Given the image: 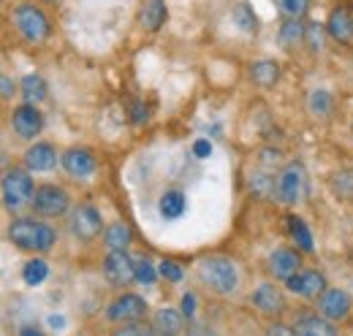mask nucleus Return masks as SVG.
<instances>
[{"label": "nucleus", "mask_w": 353, "mask_h": 336, "mask_svg": "<svg viewBox=\"0 0 353 336\" xmlns=\"http://www.w3.org/2000/svg\"><path fill=\"white\" fill-rule=\"evenodd\" d=\"M103 277L114 288H131L136 280V260H131L128 250H109L103 258Z\"/></svg>", "instance_id": "obj_7"}, {"label": "nucleus", "mask_w": 353, "mask_h": 336, "mask_svg": "<svg viewBox=\"0 0 353 336\" xmlns=\"http://www.w3.org/2000/svg\"><path fill=\"white\" fill-rule=\"evenodd\" d=\"M169 19V11H166V0H141L139 6V25L147 30V33H158Z\"/></svg>", "instance_id": "obj_17"}, {"label": "nucleus", "mask_w": 353, "mask_h": 336, "mask_svg": "<svg viewBox=\"0 0 353 336\" xmlns=\"http://www.w3.org/2000/svg\"><path fill=\"white\" fill-rule=\"evenodd\" d=\"M250 79L259 87H274L280 82V63L274 60H259L250 65Z\"/></svg>", "instance_id": "obj_21"}, {"label": "nucleus", "mask_w": 353, "mask_h": 336, "mask_svg": "<svg viewBox=\"0 0 353 336\" xmlns=\"http://www.w3.org/2000/svg\"><path fill=\"white\" fill-rule=\"evenodd\" d=\"M46 3H57V0H46Z\"/></svg>", "instance_id": "obj_40"}, {"label": "nucleus", "mask_w": 353, "mask_h": 336, "mask_svg": "<svg viewBox=\"0 0 353 336\" xmlns=\"http://www.w3.org/2000/svg\"><path fill=\"white\" fill-rule=\"evenodd\" d=\"M11 22H14L19 39L33 43V46L49 41V36H52V25H49L46 14L36 3H19V6H14Z\"/></svg>", "instance_id": "obj_3"}, {"label": "nucleus", "mask_w": 353, "mask_h": 336, "mask_svg": "<svg viewBox=\"0 0 353 336\" xmlns=\"http://www.w3.org/2000/svg\"><path fill=\"white\" fill-rule=\"evenodd\" d=\"M30 171V168H28ZM25 168H8L3 174V204L8 211H19L33 201L36 185Z\"/></svg>", "instance_id": "obj_4"}, {"label": "nucleus", "mask_w": 353, "mask_h": 336, "mask_svg": "<svg viewBox=\"0 0 353 336\" xmlns=\"http://www.w3.org/2000/svg\"><path fill=\"white\" fill-rule=\"evenodd\" d=\"M193 152H196L199 158H204V155H210V152H212V147H210V141H196Z\"/></svg>", "instance_id": "obj_38"}, {"label": "nucleus", "mask_w": 353, "mask_h": 336, "mask_svg": "<svg viewBox=\"0 0 353 336\" xmlns=\"http://www.w3.org/2000/svg\"><path fill=\"white\" fill-rule=\"evenodd\" d=\"M19 90H22V101L25 103H33V106H39L46 98V82L39 74H28L22 79V84H19Z\"/></svg>", "instance_id": "obj_23"}, {"label": "nucleus", "mask_w": 353, "mask_h": 336, "mask_svg": "<svg viewBox=\"0 0 353 336\" xmlns=\"http://www.w3.org/2000/svg\"><path fill=\"white\" fill-rule=\"evenodd\" d=\"M158 271H161V277H163V280H169V282H179V280L185 277L182 266L174 263V260H163V263L158 266Z\"/></svg>", "instance_id": "obj_34"}, {"label": "nucleus", "mask_w": 353, "mask_h": 336, "mask_svg": "<svg viewBox=\"0 0 353 336\" xmlns=\"http://www.w3.org/2000/svg\"><path fill=\"white\" fill-rule=\"evenodd\" d=\"M11 127L19 138H36L44 130V114L33 103H22L11 112Z\"/></svg>", "instance_id": "obj_11"}, {"label": "nucleus", "mask_w": 353, "mask_h": 336, "mask_svg": "<svg viewBox=\"0 0 353 336\" xmlns=\"http://www.w3.org/2000/svg\"><path fill=\"white\" fill-rule=\"evenodd\" d=\"M185 209H188V204H185V196L179 190H166L161 196V214L166 220H179L185 214Z\"/></svg>", "instance_id": "obj_24"}, {"label": "nucleus", "mask_w": 353, "mask_h": 336, "mask_svg": "<svg viewBox=\"0 0 353 336\" xmlns=\"http://www.w3.org/2000/svg\"><path fill=\"white\" fill-rule=\"evenodd\" d=\"M68 225H71V233L77 236V239H82V242H92L95 236H101V231H103V220H101V211L95 209L92 204H77L74 209H71V220H68Z\"/></svg>", "instance_id": "obj_9"}, {"label": "nucleus", "mask_w": 353, "mask_h": 336, "mask_svg": "<svg viewBox=\"0 0 353 336\" xmlns=\"http://www.w3.org/2000/svg\"><path fill=\"white\" fill-rule=\"evenodd\" d=\"M0 92H3V101H11V98H14V82H11V76H6V74H3V79H0Z\"/></svg>", "instance_id": "obj_36"}, {"label": "nucleus", "mask_w": 353, "mask_h": 336, "mask_svg": "<svg viewBox=\"0 0 353 336\" xmlns=\"http://www.w3.org/2000/svg\"><path fill=\"white\" fill-rule=\"evenodd\" d=\"M155 277H158V274H155L152 263H150L147 258H139V260H136V280H139V282H144V285H152V282H155Z\"/></svg>", "instance_id": "obj_33"}, {"label": "nucleus", "mask_w": 353, "mask_h": 336, "mask_svg": "<svg viewBox=\"0 0 353 336\" xmlns=\"http://www.w3.org/2000/svg\"><path fill=\"white\" fill-rule=\"evenodd\" d=\"M30 207L39 217H49V220L52 217H63L65 211L71 209V196L57 185H41V187H36Z\"/></svg>", "instance_id": "obj_6"}, {"label": "nucleus", "mask_w": 353, "mask_h": 336, "mask_svg": "<svg viewBox=\"0 0 353 336\" xmlns=\"http://www.w3.org/2000/svg\"><path fill=\"white\" fill-rule=\"evenodd\" d=\"M8 239L14 247L25 252H49L54 247L57 233L52 225H46L36 217H17L8 225Z\"/></svg>", "instance_id": "obj_1"}, {"label": "nucleus", "mask_w": 353, "mask_h": 336, "mask_svg": "<svg viewBox=\"0 0 353 336\" xmlns=\"http://www.w3.org/2000/svg\"><path fill=\"white\" fill-rule=\"evenodd\" d=\"M310 114H315V117H326L329 112H332V98H329V92H323V90H315V92H310Z\"/></svg>", "instance_id": "obj_30"}, {"label": "nucleus", "mask_w": 353, "mask_h": 336, "mask_svg": "<svg viewBox=\"0 0 353 336\" xmlns=\"http://www.w3.org/2000/svg\"><path fill=\"white\" fill-rule=\"evenodd\" d=\"M103 242H106V250H128L133 242V231L128 222H112L103 233Z\"/></svg>", "instance_id": "obj_22"}, {"label": "nucleus", "mask_w": 353, "mask_h": 336, "mask_svg": "<svg viewBox=\"0 0 353 336\" xmlns=\"http://www.w3.org/2000/svg\"><path fill=\"white\" fill-rule=\"evenodd\" d=\"M155 334H179L182 331V317L176 309H161L152 320Z\"/></svg>", "instance_id": "obj_27"}, {"label": "nucleus", "mask_w": 353, "mask_h": 336, "mask_svg": "<svg viewBox=\"0 0 353 336\" xmlns=\"http://www.w3.org/2000/svg\"><path fill=\"white\" fill-rule=\"evenodd\" d=\"M22 160H25V168H30V171H36V174L52 171V168L57 166V149H54L52 144L39 141V144H33V147L25 152Z\"/></svg>", "instance_id": "obj_19"}, {"label": "nucleus", "mask_w": 353, "mask_h": 336, "mask_svg": "<svg viewBox=\"0 0 353 336\" xmlns=\"http://www.w3.org/2000/svg\"><path fill=\"white\" fill-rule=\"evenodd\" d=\"M253 306L266 315V317H280L285 309H288V301H285V295L283 291L277 288V285H272V282H264V285H259V291L253 293Z\"/></svg>", "instance_id": "obj_13"}, {"label": "nucleus", "mask_w": 353, "mask_h": 336, "mask_svg": "<svg viewBox=\"0 0 353 336\" xmlns=\"http://www.w3.org/2000/svg\"><path fill=\"white\" fill-rule=\"evenodd\" d=\"M310 193V179H307V171L302 163H288V166L280 171L277 176V198L288 207H296L307 198Z\"/></svg>", "instance_id": "obj_5"}, {"label": "nucleus", "mask_w": 353, "mask_h": 336, "mask_svg": "<svg viewBox=\"0 0 353 336\" xmlns=\"http://www.w3.org/2000/svg\"><path fill=\"white\" fill-rule=\"evenodd\" d=\"M315 301H318V312L332 323H343L351 315V295L340 288H326Z\"/></svg>", "instance_id": "obj_10"}, {"label": "nucleus", "mask_w": 353, "mask_h": 336, "mask_svg": "<svg viewBox=\"0 0 353 336\" xmlns=\"http://www.w3.org/2000/svg\"><path fill=\"white\" fill-rule=\"evenodd\" d=\"M326 33L343 46H353V14L345 3L332 8V14L326 19Z\"/></svg>", "instance_id": "obj_14"}, {"label": "nucleus", "mask_w": 353, "mask_h": 336, "mask_svg": "<svg viewBox=\"0 0 353 336\" xmlns=\"http://www.w3.org/2000/svg\"><path fill=\"white\" fill-rule=\"evenodd\" d=\"M307 41L312 52L321 49V28H318V25H307Z\"/></svg>", "instance_id": "obj_35"}, {"label": "nucleus", "mask_w": 353, "mask_h": 336, "mask_svg": "<svg viewBox=\"0 0 353 336\" xmlns=\"http://www.w3.org/2000/svg\"><path fill=\"white\" fill-rule=\"evenodd\" d=\"M269 331H272V334H296L294 326H280V323H277V326H269Z\"/></svg>", "instance_id": "obj_39"}, {"label": "nucleus", "mask_w": 353, "mask_h": 336, "mask_svg": "<svg viewBox=\"0 0 353 336\" xmlns=\"http://www.w3.org/2000/svg\"><path fill=\"white\" fill-rule=\"evenodd\" d=\"M46 274H49V266H46L44 260H30V263L22 269V280H25L28 285H41L46 280Z\"/></svg>", "instance_id": "obj_31"}, {"label": "nucleus", "mask_w": 353, "mask_h": 336, "mask_svg": "<svg viewBox=\"0 0 353 336\" xmlns=\"http://www.w3.org/2000/svg\"><path fill=\"white\" fill-rule=\"evenodd\" d=\"M250 190H253L256 196H261V198L277 196V179H274V174H272V171H264V168L253 171V176H250Z\"/></svg>", "instance_id": "obj_26"}, {"label": "nucleus", "mask_w": 353, "mask_h": 336, "mask_svg": "<svg viewBox=\"0 0 353 336\" xmlns=\"http://www.w3.org/2000/svg\"><path fill=\"white\" fill-rule=\"evenodd\" d=\"M285 288L291 293L302 295V298H318L329 285H326V277L315 269H299L294 277L285 280Z\"/></svg>", "instance_id": "obj_12"}, {"label": "nucleus", "mask_w": 353, "mask_h": 336, "mask_svg": "<svg viewBox=\"0 0 353 336\" xmlns=\"http://www.w3.org/2000/svg\"><path fill=\"white\" fill-rule=\"evenodd\" d=\"M277 39H280V46H283L285 52H296L302 43L307 41V28H305L302 19H291V17H285V22H283Z\"/></svg>", "instance_id": "obj_20"}, {"label": "nucleus", "mask_w": 353, "mask_h": 336, "mask_svg": "<svg viewBox=\"0 0 353 336\" xmlns=\"http://www.w3.org/2000/svg\"><path fill=\"white\" fill-rule=\"evenodd\" d=\"M60 166L65 168V174L74 176V179H88L95 171V158H92V152L82 149V147H71L60 155Z\"/></svg>", "instance_id": "obj_16"}, {"label": "nucleus", "mask_w": 353, "mask_h": 336, "mask_svg": "<svg viewBox=\"0 0 353 336\" xmlns=\"http://www.w3.org/2000/svg\"><path fill=\"white\" fill-rule=\"evenodd\" d=\"M274 6H277L285 17H291V19H305L310 6H312V0H274Z\"/></svg>", "instance_id": "obj_29"}, {"label": "nucleus", "mask_w": 353, "mask_h": 336, "mask_svg": "<svg viewBox=\"0 0 353 336\" xmlns=\"http://www.w3.org/2000/svg\"><path fill=\"white\" fill-rule=\"evenodd\" d=\"M294 331H296V334H305V336H315V334L332 336V334H337V323H332V320L323 317L321 312H305V315L296 317Z\"/></svg>", "instance_id": "obj_18"}, {"label": "nucleus", "mask_w": 353, "mask_h": 336, "mask_svg": "<svg viewBox=\"0 0 353 336\" xmlns=\"http://www.w3.org/2000/svg\"><path fill=\"white\" fill-rule=\"evenodd\" d=\"M193 306H196V298H193V295H185V298H182V315L190 317V315H193Z\"/></svg>", "instance_id": "obj_37"}, {"label": "nucleus", "mask_w": 353, "mask_h": 336, "mask_svg": "<svg viewBox=\"0 0 353 336\" xmlns=\"http://www.w3.org/2000/svg\"><path fill=\"white\" fill-rule=\"evenodd\" d=\"M302 269V255L291 247H280L269 255V274L280 282H285L288 277H294Z\"/></svg>", "instance_id": "obj_15"}, {"label": "nucleus", "mask_w": 353, "mask_h": 336, "mask_svg": "<svg viewBox=\"0 0 353 336\" xmlns=\"http://www.w3.org/2000/svg\"><path fill=\"white\" fill-rule=\"evenodd\" d=\"M234 22L239 25V30L253 33V30H256V17H253V8H250V6H245V3H239V6L234 8Z\"/></svg>", "instance_id": "obj_32"}, {"label": "nucleus", "mask_w": 353, "mask_h": 336, "mask_svg": "<svg viewBox=\"0 0 353 336\" xmlns=\"http://www.w3.org/2000/svg\"><path fill=\"white\" fill-rule=\"evenodd\" d=\"M199 280L204 288H210L215 295H234L239 288V274H236V266L223 258V255H210V258H201L199 263Z\"/></svg>", "instance_id": "obj_2"}, {"label": "nucleus", "mask_w": 353, "mask_h": 336, "mask_svg": "<svg viewBox=\"0 0 353 336\" xmlns=\"http://www.w3.org/2000/svg\"><path fill=\"white\" fill-rule=\"evenodd\" d=\"M147 317V301L136 293H123L117 295L109 306H106V320L109 323H136V320H144Z\"/></svg>", "instance_id": "obj_8"}, {"label": "nucleus", "mask_w": 353, "mask_h": 336, "mask_svg": "<svg viewBox=\"0 0 353 336\" xmlns=\"http://www.w3.org/2000/svg\"><path fill=\"white\" fill-rule=\"evenodd\" d=\"M285 222H288V233H291V239L296 242V247L302 252H312V233H310V228L305 225V220H299V217H285Z\"/></svg>", "instance_id": "obj_25"}, {"label": "nucleus", "mask_w": 353, "mask_h": 336, "mask_svg": "<svg viewBox=\"0 0 353 336\" xmlns=\"http://www.w3.org/2000/svg\"><path fill=\"white\" fill-rule=\"evenodd\" d=\"M332 190L340 201H353V168H343L332 176Z\"/></svg>", "instance_id": "obj_28"}]
</instances>
